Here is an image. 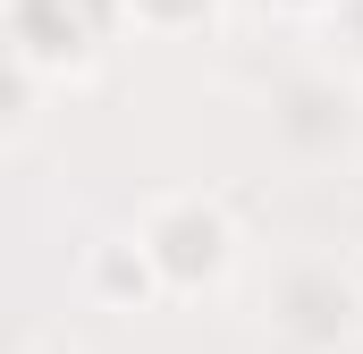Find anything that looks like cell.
I'll use <instances>...</instances> for the list:
<instances>
[{
	"mask_svg": "<svg viewBox=\"0 0 363 354\" xmlns=\"http://www.w3.org/2000/svg\"><path fill=\"white\" fill-rule=\"evenodd\" d=\"M127 228H135V245L152 253L169 304H211V295H228V278L245 262V228H237V211H228L211 185H161V194H144Z\"/></svg>",
	"mask_w": 363,
	"mask_h": 354,
	"instance_id": "6da1fadb",
	"label": "cell"
},
{
	"mask_svg": "<svg viewBox=\"0 0 363 354\" xmlns=\"http://www.w3.org/2000/svg\"><path fill=\"white\" fill-rule=\"evenodd\" d=\"M127 34H135L127 0H0V59H17L51 93L93 85Z\"/></svg>",
	"mask_w": 363,
	"mask_h": 354,
	"instance_id": "7a4b0ae2",
	"label": "cell"
},
{
	"mask_svg": "<svg viewBox=\"0 0 363 354\" xmlns=\"http://www.w3.org/2000/svg\"><path fill=\"white\" fill-rule=\"evenodd\" d=\"M262 127L287 169H338L363 144V85L347 68H287L262 93Z\"/></svg>",
	"mask_w": 363,
	"mask_h": 354,
	"instance_id": "3957f363",
	"label": "cell"
},
{
	"mask_svg": "<svg viewBox=\"0 0 363 354\" xmlns=\"http://www.w3.org/2000/svg\"><path fill=\"white\" fill-rule=\"evenodd\" d=\"M262 329L287 354H347L363 338V278L338 253H296L262 287Z\"/></svg>",
	"mask_w": 363,
	"mask_h": 354,
	"instance_id": "277c9868",
	"label": "cell"
},
{
	"mask_svg": "<svg viewBox=\"0 0 363 354\" xmlns=\"http://www.w3.org/2000/svg\"><path fill=\"white\" fill-rule=\"evenodd\" d=\"M77 295H85L93 312H110V321H144V312L169 304V287H161L152 253L135 245V228H101V236H85V253H77Z\"/></svg>",
	"mask_w": 363,
	"mask_h": 354,
	"instance_id": "5b68a950",
	"label": "cell"
},
{
	"mask_svg": "<svg viewBox=\"0 0 363 354\" xmlns=\"http://www.w3.org/2000/svg\"><path fill=\"white\" fill-rule=\"evenodd\" d=\"M228 8H237V0H127L135 34H152V42H194V34H220V25H228Z\"/></svg>",
	"mask_w": 363,
	"mask_h": 354,
	"instance_id": "8992f818",
	"label": "cell"
},
{
	"mask_svg": "<svg viewBox=\"0 0 363 354\" xmlns=\"http://www.w3.org/2000/svg\"><path fill=\"white\" fill-rule=\"evenodd\" d=\"M321 34L338 42V68H347V76L363 85V0H338V8L321 17Z\"/></svg>",
	"mask_w": 363,
	"mask_h": 354,
	"instance_id": "52a82bcc",
	"label": "cell"
},
{
	"mask_svg": "<svg viewBox=\"0 0 363 354\" xmlns=\"http://www.w3.org/2000/svg\"><path fill=\"white\" fill-rule=\"evenodd\" d=\"M245 17H279V25H321L338 0H237Z\"/></svg>",
	"mask_w": 363,
	"mask_h": 354,
	"instance_id": "ba28073f",
	"label": "cell"
},
{
	"mask_svg": "<svg viewBox=\"0 0 363 354\" xmlns=\"http://www.w3.org/2000/svg\"><path fill=\"white\" fill-rule=\"evenodd\" d=\"M355 278H363V253H355Z\"/></svg>",
	"mask_w": 363,
	"mask_h": 354,
	"instance_id": "9c48e42d",
	"label": "cell"
}]
</instances>
